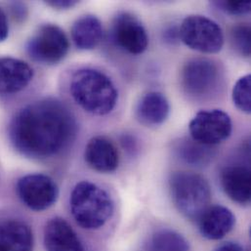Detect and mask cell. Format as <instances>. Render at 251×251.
Masks as SVG:
<instances>
[{"instance_id":"1","label":"cell","mask_w":251,"mask_h":251,"mask_svg":"<svg viewBox=\"0 0 251 251\" xmlns=\"http://www.w3.org/2000/svg\"><path fill=\"white\" fill-rule=\"evenodd\" d=\"M76 122L69 108L48 98L22 109L12 120L9 135L24 155L45 158L66 149L76 134Z\"/></svg>"},{"instance_id":"2","label":"cell","mask_w":251,"mask_h":251,"mask_svg":"<svg viewBox=\"0 0 251 251\" xmlns=\"http://www.w3.org/2000/svg\"><path fill=\"white\" fill-rule=\"evenodd\" d=\"M70 92L82 110L99 117L111 114L119 100L113 80L103 72L89 68L80 69L72 75Z\"/></svg>"},{"instance_id":"3","label":"cell","mask_w":251,"mask_h":251,"mask_svg":"<svg viewBox=\"0 0 251 251\" xmlns=\"http://www.w3.org/2000/svg\"><path fill=\"white\" fill-rule=\"evenodd\" d=\"M70 208L81 228L98 230L112 217L114 201L108 192L98 185L82 181L75 185L71 194Z\"/></svg>"},{"instance_id":"4","label":"cell","mask_w":251,"mask_h":251,"mask_svg":"<svg viewBox=\"0 0 251 251\" xmlns=\"http://www.w3.org/2000/svg\"><path fill=\"white\" fill-rule=\"evenodd\" d=\"M169 189L176 208L186 218L197 220L210 206L211 190L201 175L178 171L169 179Z\"/></svg>"},{"instance_id":"5","label":"cell","mask_w":251,"mask_h":251,"mask_svg":"<svg viewBox=\"0 0 251 251\" xmlns=\"http://www.w3.org/2000/svg\"><path fill=\"white\" fill-rule=\"evenodd\" d=\"M222 80L223 74L218 63L207 58L189 60L181 72V84L184 91L199 100L215 95Z\"/></svg>"},{"instance_id":"6","label":"cell","mask_w":251,"mask_h":251,"mask_svg":"<svg viewBox=\"0 0 251 251\" xmlns=\"http://www.w3.org/2000/svg\"><path fill=\"white\" fill-rule=\"evenodd\" d=\"M179 35L186 46L201 53H218L224 45L221 26L202 15L187 16L179 26Z\"/></svg>"},{"instance_id":"7","label":"cell","mask_w":251,"mask_h":251,"mask_svg":"<svg viewBox=\"0 0 251 251\" xmlns=\"http://www.w3.org/2000/svg\"><path fill=\"white\" fill-rule=\"evenodd\" d=\"M70 49V42L65 31L53 24L40 25L28 40L26 50L36 62L55 65L61 62Z\"/></svg>"},{"instance_id":"8","label":"cell","mask_w":251,"mask_h":251,"mask_svg":"<svg viewBox=\"0 0 251 251\" xmlns=\"http://www.w3.org/2000/svg\"><path fill=\"white\" fill-rule=\"evenodd\" d=\"M189 130L193 140L212 147L231 136L233 123L230 116L222 110H203L193 118Z\"/></svg>"},{"instance_id":"9","label":"cell","mask_w":251,"mask_h":251,"mask_svg":"<svg viewBox=\"0 0 251 251\" xmlns=\"http://www.w3.org/2000/svg\"><path fill=\"white\" fill-rule=\"evenodd\" d=\"M17 193L28 208L43 211L57 201L59 188L56 182L47 175L28 174L18 181Z\"/></svg>"},{"instance_id":"10","label":"cell","mask_w":251,"mask_h":251,"mask_svg":"<svg viewBox=\"0 0 251 251\" xmlns=\"http://www.w3.org/2000/svg\"><path fill=\"white\" fill-rule=\"evenodd\" d=\"M113 38L115 43L126 52L139 55L149 45V36L141 21L131 13L119 14L113 23Z\"/></svg>"},{"instance_id":"11","label":"cell","mask_w":251,"mask_h":251,"mask_svg":"<svg viewBox=\"0 0 251 251\" xmlns=\"http://www.w3.org/2000/svg\"><path fill=\"white\" fill-rule=\"evenodd\" d=\"M223 191L233 201L245 205L251 201V169L247 165L226 166L220 174Z\"/></svg>"},{"instance_id":"12","label":"cell","mask_w":251,"mask_h":251,"mask_svg":"<svg viewBox=\"0 0 251 251\" xmlns=\"http://www.w3.org/2000/svg\"><path fill=\"white\" fill-rule=\"evenodd\" d=\"M201 236L210 241L225 238L236 224L234 213L223 205L209 206L198 219Z\"/></svg>"},{"instance_id":"13","label":"cell","mask_w":251,"mask_h":251,"mask_svg":"<svg viewBox=\"0 0 251 251\" xmlns=\"http://www.w3.org/2000/svg\"><path fill=\"white\" fill-rule=\"evenodd\" d=\"M32 78L33 70L27 63L14 58H0V94L18 93Z\"/></svg>"},{"instance_id":"14","label":"cell","mask_w":251,"mask_h":251,"mask_svg":"<svg viewBox=\"0 0 251 251\" xmlns=\"http://www.w3.org/2000/svg\"><path fill=\"white\" fill-rule=\"evenodd\" d=\"M87 164L94 170L110 173L117 170L120 164V154L114 143L106 137L92 138L84 151Z\"/></svg>"},{"instance_id":"15","label":"cell","mask_w":251,"mask_h":251,"mask_svg":"<svg viewBox=\"0 0 251 251\" xmlns=\"http://www.w3.org/2000/svg\"><path fill=\"white\" fill-rule=\"evenodd\" d=\"M44 246L47 251H84L76 233L60 217H55L46 224Z\"/></svg>"},{"instance_id":"16","label":"cell","mask_w":251,"mask_h":251,"mask_svg":"<svg viewBox=\"0 0 251 251\" xmlns=\"http://www.w3.org/2000/svg\"><path fill=\"white\" fill-rule=\"evenodd\" d=\"M170 105L160 92L151 91L145 94L136 107V118L142 125L156 126L162 125L168 118Z\"/></svg>"},{"instance_id":"17","label":"cell","mask_w":251,"mask_h":251,"mask_svg":"<svg viewBox=\"0 0 251 251\" xmlns=\"http://www.w3.org/2000/svg\"><path fill=\"white\" fill-rule=\"evenodd\" d=\"M32 251V233L21 221L0 222V251Z\"/></svg>"},{"instance_id":"18","label":"cell","mask_w":251,"mask_h":251,"mask_svg":"<svg viewBox=\"0 0 251 251\" xmlns=\"http://www.w3.org/2000/svg\"><path fill=\"white\" fill-rule=\"evenodd\" d=\"M71 33L78 49L92 50L103 38V25L96 16L84 15L74 23Z\"/></svg>"},{"instance_id":"19","label":"cell","mask_w":251,"mask_h":251,"mask_svg":"<svg viewBox=\"0 0 251 251\" xmlns=\"http://www.w3.org/2000/svg\"><path fill=\"white\" fill-rule=\"evenodd\" d=\"M177 156L192 166H203L209 163L214 151L209 146L202 145L193 139H182L175 145Z\"/></svg>"},{"instance_id":"20","label":"cell","mask_w":251,"mask_h":251,"mask_svg":"<svg viewBox=\"0 0 251 251\" xmlns=\"http://www.w3.org/2000/svg\"><path fill=\"white\" fill-rule=\"evenodd\" d=\"M189 243L179 233L171 230H160L153 234L151 251H189Z\"/></svg>"},{"instance_id":"21","label":"cell","mask_w":251,"mask_h":251,"mask_svg":"<svg viewBox=\"0 0 251 251\" xmlns=\"http://www.w3.org/2000/svg\"><path fill=\"white\" fill-rule=\"evenodd\" d=\"M230 41L232 47L241 56L249 58L251 56V30L250 25L238 24L230 30Z\"/></svg>"},{"instance_id":"22","label":"cell","mask_w":251,"mask_h":251,"mask_svg":"<svg viewBox=\"0 0 251 251\" xmlns=\"http://www.w3.org/2000/svg\"><path fill=\"white\" fill-rule=\"evenodd\" d=\"M232 98L234 105L241 112L250 115L251 113V75L241 77L233 88Z\"/></svg>"},{"instance_id":"23","label":"cell","mask_w":251,"mask_h":251,"mask_svg":"<svg viewBox=\"0 0 251 251\" xmlns=\"http://www.w3.org/2000/svg\"><path fill=\"white\" fill-rule=\"evenodd\" d=\"M213 5L224 13L232 16H242L251 12L250 1H215Z\"/></svg>"},{"instance_id":"24","label":"cell","mask_w":251,"mask_h":251,"mask_svg":"<svg viewBox=\"0 0 251 251\" xmlns=\"http://www.w3.org/2000/svg\"><path fill=\"white\" fill-rule=\"evenodd\" d=\"M162 39L164 40L165 43L168 44H176L180 40V35H179V27L176 25H171L168 26L164 29L162 32Z\"/></svg>"},{"instance_id":"25","label":"cell","mask_w":251,"mask_h":251,"mask_svg":"<svg viewBox=\"0 0 251 251\" xmlns=\"http://www.w3.org/2000/svg\"><path fill=\"white\" fill-rule=\"evenodd\" d=\"M47 5L57 8L60 10H67L75 7L77 4V1L75 0H50L46 2Z\"/></svg>"},{"instance_id":"26","label":"cell","mask_w":251,"mask_h":251,"mask_svg":"<svg viewBox=\"0 0 251 251\" xmlns=\"http://www.w3.org/2000/svg\"><path fill=\"white\" fill-rule=\"evenodd\" d=\"M8 22L5 13L0 9V42L4 41L8 36Z\"/></svg>"},{"instance_id":"27","label":"cell","mask_w":251,"mask_h":251,"mask_svg":"<svg viewBox=\"0 0 251 251\" xmlns=\"http://www.w3.org/2000/svg\"><path fill=\"white\" fill-rule=\"evenodd\" d=\"M215 251H244V250L237 243H226L220 246Z\"/></svg>"},{"instance_id":"28","label":"cell","mask_w":251,"mask_h":251,"mask_svg":"<svg viewBox=\"0 0 251 251\" xmlns=\"http://www.w3.org/2000/svg\"><path fill=\"white\" fill-rule=\"evenodd\" d=\"M123 144H124V147L127 149V151H133L134 150H136V143L131 136L125 135L123 138Z\"/></svg>"}]
</instances>
